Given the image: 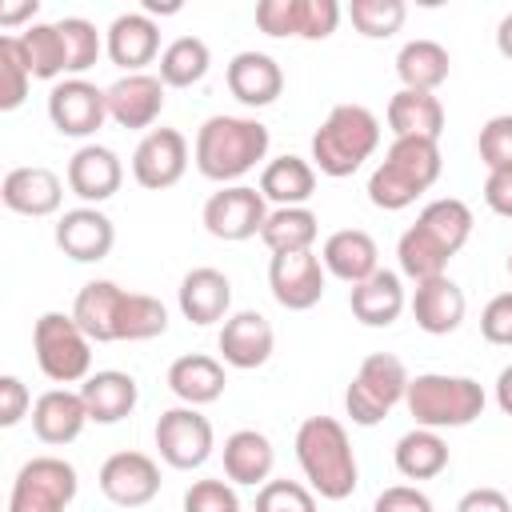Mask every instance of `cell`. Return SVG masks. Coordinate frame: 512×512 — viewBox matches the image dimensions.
Masks as SVG:
<instances>
[{"label": "cell", "mask_w": 512, "mask_h": 512, "mask_svg": "<svg viewBox=\"0 0 512 512\" xmlns=\"http://www.w3.org/2000/svg\"><path fill=\"white\" fill-rule=\"evenodd\" d=\"M472 236V208L456 196H440L432 204L420 208L416 224L404 228L396 256H400V272L408 280H432L448 272V260L468 244Z\"/></svg>", "instance_id": "cell-1"}, {"label": "cell", "mask_w": 512, "mask_h": 512, "mask_svg": "<svg viewBox=\"0 0 512 512\" xmlns=\"http://www.w3.org/2000/svg\"><path fill=\"white\" fill-rule=\"evenodd\" d=\"M296 464L320 500H348L360 484L348 428L336 416H308L296 428Z\"/></svg>", "instance_id": "cell-2"}, {"label": "cell", "mask_w": 512, "mask_h": 512, "mask_svg": "<svg viewBox=\"0 0 512 512\" xmlns=\"http://www.w3.org/2000/svg\"><path fill=\"white\" fill-rule=\"evenodd\" d=\"M268 144L272 136L256 116H208L196 128L192 160L204 180H216L228 188L268 156Z\"/></svg>", "instance_id": "cell-3"}, {"label": "cell", "mask_w": 512, "mask_h": 512, "mask_svg": "<svg viewBox=\"0 0 512 512\" xmlns=\"http://www.w3.org/2000/svg\"><path fill=\"white\" fill-rule=\"evenodd\" d=\"M444 172V156H440V140H420V136H400L388 144L384 160L372 168L368 176V200L380 212H400L408 204H416V196H424Z\"/></svg>", "instance_id": "cell-4"}, {"label": "cell", "mask_w": 512, "mask_h": 512, "mask_svg": "<svg viewBox=\"0 0 512 512\" xmlns=\"http://www.w3.org/2000/svg\"><path fill=\"white\" fill-rule=\"evenodd\" d=\"M484 388L472 376H448V372H420L408 380L404 408L416 420V428H468L472 420L484 416Z\"/></svg>", "instance_id": "cell-5"}, {"label": "cell", "mask_w": 512, "mask_h": 512, "mask_svg": "<svg viewBox=\"0 0 512 512\" xmlns=\"http://www.w3.org/2000/svg\"><path fill=\"white\" fill-rule=\"evenodd\" d=\"M380 148V120L364 104H336L312 132V168L340 180Z\"/></svg>", "instance_id": "cell-6"}, {"label": "cell", "mask_w": 512, "mask_h": 512, "mask_svg": "<svg viewBox=\"0 0 512 512\" xmlns=\"http://www.w3.org/2000/svg\"><path fill=\"white\" fill-rule=\"evenodd\" d=\"M408 380L412 376H408L400 356H392V352L364 356L356 376H352V384H348V392H344V408H348L352 424H360V428L380 424L396 404H404Z\"/></svg>", "instance_id": "cell-7"}, {"label": "cell", "mask_w": 512, "mask_h": 512, "mask_svg": "<svg viewBox=\"0 0 512 512\" xmlns=\"http://www.w3.org/2000/svg\"><path fill=\"white\" fill-rule=\"evenodd\" d=\"M36 364L52 384H84L92 376V340L72 320V312H44L32 328Z\"/></svg>", "instance_id": "cell-8"}, {"label": "cell", "mask_w": 512, "mask_h": 512, "mask_svg": "<svg viewBox=\"0 0 512 512\" xmlns=\"http://www.w3.org/2000/svg\"><path fill=\"white\" fill-rule=\"evenodd\" d=\"M76 468L64 456H32L20 464L12 492H8V512H68L76 500Z\"/></svg>", "instance_id": "cell-9"}, {"label": "cell", "mask_w": 512, "mask_h": 512, "mask_svg": "<svg viewBox=\"0 0 512 512\" xmlns=\"http://www.w3.org/2000/svg\"><path fill=\"white\" fill-rule=\"evenodd\" d=\"M156 452L168 468H180V472H192L200 468L212 448H216V432H212V420L192 408V404H180V408H168L160 412L156 420Z\"/></svg>", "instance_id": "cell-10"}, {"label": "cell", "mask_w": 512, "mask_h": 512, "mask_svg": "<svg viewBox=\"0 0 512 512\" xmlns=\"http://www.w3.org/2000/svg\"><path fill=\"white\" fill-rule=\"evenodd\" d=\"M48 120L60 136L72 140H88L104 128L108 120V88H96L84 76H68L60 84H52L48 92Z\"/></svg>", "instance_id": "cell-11"}, {"label": "cell", "mask_w": 512, "mask_h": 512, "mask_svg": "<svg viewBox=\"0 0 512 512\" xmlns=\"http://www.w3.org/2000/svg\"><path fill=\"white\" fill-rule=\"evenodd\" d=\"M340 24L336 0H260L256 4V28L276 40H328Z\"/></svg>", "instance_id": "cell-12"}, {"label": "cell", "mask_w": 512, "mask_h": 512, "mask_svg": "<svg viewBox=\"0 0 512 512\" xmlns=\"http://www.w3.org/2000/svg\"><path fill=\"white\" fill-rule=\"evenodd\" d=\"M200 220H204L208 236H216L224 244H240V240L260 236V228L268 220V200L260 196V188L228 184V188H220V192L208 196Z\"/></svg>", "instance_id": "cell-13"}, {"label": "cell", "mask_w": 512, "mask_h": 512, "mask_svg": "<svg viewBox=\"0 0 512 512\" xmlns=\"http://www.w3.org/2000/svg\"><path fill=\"white\" fill-rule=\"evenodd\" d=\"M188 172V140L176 128H152L140 136L132 152V180L148 192H164L180 184Z\"/></svg>", "instance_id": "cell-14"}, {"label": "cell", "mask_w": 512, "mask_h": 512, "mask_svg": "<svg viewBox=\"0 0 512 512\" xmlns=\"http://www.w3.org/2000/svg\"><path fill=\"white\" fill-rule=\"evenodd\" d=\"M96 484L116 508H144L160 496V464L148 452H112L100 464Z\"/></svg>", "instance_id": "cell-15"}, {"label": "cell", "mask_w": 512, "mask_h": 512, "mask_svg": "<svg viewBox=\"0 0 512 512\" xmlns=\"http://www.w3.org/2000/svg\"><path fill=\"white\" fill-rule=\"evenodd\" d=\"M268 288L280 308L308 312L324 296V260L312 252H276L268 260Z\"/></svg>", "instance_id": "cell-16"}, {"label": "cell", "mask_w": 512, "mask_h": 512, "mask_svg": "<svg viewBox=\"0 0 512 512\" xmlns=\"http://www.w3.org/2000/svg\"><path fill=\"white\" fill-rule=\"evenodd\" d=\"M0 200L16 216H32V220L56 216L60 204H64V180L44 164H24V168H12L4 176Z\"/></svg>", "instance_id": "cell-17"}, {"label": "cell", "mask_w": 512, "mask_h": 512, "mask_svg": "<svg viewBox=\"0 0 512 512\" xmlns=\"http://www.w3.org/2000/svg\"><path fill=\"white\" fill-rule=\"evenodd\" d=\"M220 356L228 368H240V372H252V368H264L272 360V348H276V332L268 324V316H260L256 308H244V312H232L220 328Z\"/></svg>", "instance_id": "cell-18"}, {"label": "cell", "mask_w": 512, "mask_h": 512, "mask_svg": "<svg viewBox=\"0 0 512 512\" xmlns=\"http://www.w3.org/2000/svg\"><path fill=\"white\" fill-rule=\"evenodd\" d=\"M116 244V228L112 220L92 208V204H80V208H68L60 220H56V248L76 260V264H96L112 252Z\"/></svg>", "instance_id": "cell-19"}, {"label": "cell", "mask_w": 512, "mask_h": 512, "mask_svg": "<svg viewBox=\"0 0 512 512\" xmlns=\"http://www.w3.org/2000/svg\"><path fill=\"white\" fill-rule=\"evenodd\" d=\"M104 52L112 64L128 72H144V64L160 60V24L148 12H120L104 32Z\"/></svg>", "instance_id": "cell-20"}, {"label": "cell", "mask_w": 512, "mask_h": 512, "mask_svg": "<svg viewBox=\"0 0 512 512\" xmlns=\"http://www.w3.org/2000/svg\"><path fill=\"white\" fill-rule=\"evenodd\" d=\"M164 112V80L152 72H128L116 84H108V116L120 128H148Z\"/></svg>", "instance_id": "cell-21"}, {"label": "cell", "mask_w": 512, "mask_h": 512, "mask_svg": "<svg viewBox=\"0 0 512 512\" xmlns=\"http://www.w3.org/2000/svg\"><path fill=\"white\" fill-rule=\"evenodd\" d=\"M68 188L84 200V204H104V200H112L116 192H120V184H124V164H120V156L112 152V148H104V144H84V148H76L72 152V160H68Z\"/></svg>", "instance_id": "cell-22"}, {"label": "cell", "mask_w": 512, "mask_h": 512, "mask_svg": "<svg viewBox=\"0 0 512 512\" xmlns=\"http://www.w3.org/2000/svg\"><path fill=\"white\" fill-rule=\"evenodd\" d=\"M224 80H228V92H232L244 108H268V104H276L280 92H284V68H280L268 52H256V48L236 52V56L228 60Z\"/></svg>", "instance_id": "cell-23"}, {"label": "cell", "mask_w": 512, "mask_h": 512, "mask_svg": "<svg viewBox=\"0 0 512 512\" xmlns=\"http://www.w3.org/2000/svg\"><path fill=\"white\" fill-rule=\"evenodd\" d=\"M464 312H468V300H464V288L444 272V276H432V280H420L416 292H412V316H416V328L428 332V336H448L464 324Z\"/></svg>", "instance_id": "cell-24"}, {"label": "cell", "mask_w": 512, "mask_h": 512, "mask_svg": "<svg viewBox=\"0 0 512 512\" xmlns=\"http://www.w3.org/2000/svg\"><path fill=\"white\" fill-rule=\"evenodd\" d=\"M88 424V404L80 396V388H48L44 396H36L32 404V432L40 444H72Z\"/></svg>", "instance_id": "cell-25"}, {"label": "cell", "mask_w": 512, "mask_h": 512, "mask_svg": "<svg viewBox=\"0 0 512 512\" xmlns=\"http://www.w3.org/2000/svg\"><path fill=\"white\" fill-rule=\"evenodd\" d=\"M404 304H408L404 280H400V272H388V268H380L368 280H360V284L348 288V308H352V316L364 328H388V324H396L400 312H404Z\"/></svg>", "instance_id": "cell-26"}, {"label": "cell", "mask_w": 512, "mask_h": 512, "mask_svg": "<svg viewBox=\"0 0 512 512\" xmlns=\"http://www.w3.org/2000/svg\"><path fill=\"white\" fill-rule=\"evenodd\" d=\"M180 312L188 324H216V320H228V308H232V280L220 272V268H192L184 280H180Z\"/></svg>", "instance_id": "cell-27"}, {"label": "cell", "mask_w": 512, "mask_h": 512, "mask_svg": "<svg viewBox=\"0 0 512 512\" xmlns=\"http://www.w3.org/2000/svg\"><path fill=\"white\" fill-rule=\"evenodd\" d=\"M320 260H324V272H332L344 284H360L372 272H380V248H376V240L364 228L332 232L324 240V248H320Z\"/></svg>", "instance_id": "cell-28"}, {"label": "cell", "mask_w": 512, "mask_h": 512, "mask_svg": "<svg viewBox=\"0 0 512 512\" xmlns=\"http://www.w3.org/2000/svg\"><path fill=\"white\" fill-rule=\"evenodd\" d=\"M224 384H228L224 360H216L208 352H184V356H176L168 364V388H172V396L184 400V404H192V408L220 400L224 396Z\"/></svg>", "instance_id": "cell-29"}, {"label": "cell", "mask_w": 512, "mask_h": 512, "mask_svg": "<svg viewBox=\"0 0 512 512\" xmlns=\"http://www.w3.org/2000/svg\"><path fill=\"white\" fill-rule=\"evenodd\" d=\"M272 468H276V448L264 432L256 428H236L228 440H224V476L232 484H268L272 480Z\"/></svg>", "instance_id": "cell-30"}, {"label": "cell", "mask_w": 512, "mask_h": 512, "mask_svg": "<svg viewBox=\"0 0 512 512\" xmlns=\"http://www.w3.org/2000/svg\"><path fill=\"white\" fill-rule=\"evenodd\" d=\"M80 396L88 404V420H96V424H120L124 416H132V408L140 400V388H136V380L128 372L104 368V372H92L80 384Z\"/></svg>", "instance_id": "cell-31"}, {"label": "cell", "mask_w": 512, "mask_h": 512, "mask_svg": "<svg viewBox=\"0 0 512 512\" xmlns=\"http://www.w3.org/2000/svg\"><path fill=\"white\" fill-rule=\"evenodd\" d=\"M388 128H392V140H400V136L440 140V132H444V104H440V96L436 92L400 88L388 100Z\"/></svg>", "instance_id": "cell-32"}, {"label": "cell", "mask_w": 512, "mask_h": 512, "mask_svg": "<svg viewBox=\"0 0 512 512\" xmlns=\"http://www.w3.org/2000/svg\"><path fill=\"white\" fill-rule=\"evenodd\" d=\"M316 192V168L304 156H276L260 172V196L276 208H304Z\"/></svg>", "instance_id": "cell-33"}, {"label": "cell", "mask_w": 512, "mask_h": 512, "mask_svg": "<svg viewBox=\"0 0 512 512\" xmlns=\"http://www.w3.org/2000/svg\"><path fill=\"white\" fill-rule=\"evenodd\" d=\"M124 288L116 280H88L76 300H72V320L84 328V336L92 344H112V324H116V308H120Z\"/></svg>", "instance_id": "cell-34"}, {"label": "cell", "mask_w": 512, "mask_h": 512, "mask_svg": "<svg viewBox=\"0 0 512 512\" xmlns=\"http://www.w3.org/2000/svg\"><path fill=\"white\" fill-rule=\"evenodd\" d=\"M452 72V56L444 44L436 40H408L396 52V76L400 88H416V92H436Z\"/></svg>", "instance_id": "cell-35"}, {"label": "cell", "mask_w": 512, "mask_h": 512, "mask_svg": "<svg viewBox=\"0 0 512 512\" xmlns=\"http://www.w3.org/2000/svg\"><path fill=\"white\" fill-rule=\"evenodd\" d=\"M392 460H396V472L404 480H432L448 468V444L432 428H412L396 440Z\"/></svg>", "instance_id": "cell-36"}, {"label": "cell", "mask_w": 512, "mask_h": 512, "mask_svg": "<svg viewBox=\"0 0 512 512\" xmlns=\"http://www.w3.org/2000/svg\"><path fill=\"white\" fill-rule=\"evenodd\" d=\"M164 332H168V308L148 292H128L124 288L120 308H116V324H112V344L116 340L140 344V340H156Z\"/></svg>", "instance_id": "cell-37"}, {"label": "cell", "mask_w": 512, "mask_h": 512, "mask_svg": "<svg viewBox=\"0 0 512 512\" xmlns=\"http://www.w3.org/2000/svg\"><path fill=\"white\" fill-rule=\"evenodd\" d=\"M316 236H320V220L312 208H272L260 228V240L272 256L276 252H312Z\"/></svg>", "instance_id": "cell-38"}, {"label": "cell", "mask_w": 512, "mask_h": 512, "mask_svg": "<svg viewBox=\"0 0 512 512\" xmlns=\"http://www.w3.org/2000/svg\"><path fill=\"white\" fill-rule=\"evenodd\" d=\"M16 44H20V56L32 72V80H56L68 72V60H64V40H60V28L56 24H28L24 32H16Z\"/></svg>", "instance_id": "cell-39"}, {"label": "cell", "mask_w": 512, "mask_h": 512, "mask_svg": "<svg viewBox=\"0 0 512 512\" xmlns=\"http://www.w3.org/2000/svg\"><path fill=\"white\" fill-rule=\"evenodd\" d=\"M212 68V52L200 36H176L172 44H164L160 52V80L164 88H192L208 76Z\"/></svg>", "instance_id": "cell-40"}, {"label": "cell", "mask_w": 512, "mask_h": 512, "mask_svg": "<svg viewBox=\"0 0 512 512\" xmlns=\"http://www.w3.org/2000/svg\"><path fill=\"white\" fill-rule=\"evenodd\" d=\"M404 16H408V4L404 0H352L348 4V20L360 36L368 40H388L404 28Z\"/></svg>", "instance_id": "cell-41"}, {"label": "cell", "mask_w": 512, "mask_h": 512, "mask_svg": "<svg viewBox=\"0 0 512 512\" xmlns=\"http://www.w3.org/2000/svg\"><path fill=\"white\" fill-rule=\"evenodd\" d=\"M56 28H60V40H64L68 76L88 72L100 60V52H104V36L96 32V24L84 20V16H64V20H56Z\"/></svg>", "instance_id": "cell-42"}, {"label": "cell", "mask_w": 512, "mask_h": 512, "mask_svg": "<svg viewBox=\"0 0 512 512\" xmlns=\"http://www.w3.org/2000/svg\"><path fill=\"white\" fill-rule=\"evenodd\" d=\"M32 72L20 56L16 36H0V112H16L28 100Z\"/></svg>", "instance_id": "cell-43"}, {"label": "cell", "mask_w": 512, "mask_h": 512, "mask_svg": "<svg viewBox=\"0 0 512 512\" xmlns=\"http://www.w3.org/2000/svg\"><path fill=\"white\" fill-rule=\"evenodd\" d=\"M256 512H316V492L300 480H268L256 492Z\"/></svg>", "instance_id": "cell-44"}, {"label": "cell", "mask_w": 512, "mask_h": 512, "mask_svg": "<svg viewBox=\"0 0 512 512\" xmlns=\"http://www.w3.org/2000/svg\"><path fill=\"white\" fill-rule=\"evenodd\" d=\"M476 148H480V160H484V168H488V172L512 168V112L492 116V120L480 128Z\"/></svg>", "instance_id": "cell-45"}, {"label": "cell", "mask_w": 512, "mask_h": 512, "mask_svg": "<svg viewBox=\"0 0 512 512\" xmlns=\"http://www.w3.org/2000/svg\"><path fill=\"white\" fill-rule=\"evenodd\" d=\"M184 512H240L232 480H192L184 492Z\"/></svg>", "instance_id": "cell-46"}, {"label": "cell", "mask_w": 512, "mask_h": 512, "mask_svg": "<svg viewBox=\"0 0 512 512\" xmlns=\"http://www.w3.org/2000/svg\"><path fill=\"white\" fill-rule=\"evenodd\" d=\"M480 336L488 344H500V348H512V292H500L484 304L480 312Z\"/></svg>", "instance_id": "cell-47"}, {"label": "cell", "mask_w": 512, "mask_h": 512, "mask_svg": "<svg viewBox=\"0 0 512 512\" xmlns=\"http://www.w3.org/2000/svg\"><path fill=\"white\" fill-rule=\"evenodd\" d=\"M372 512H436V508H432L428 492H420L416 484H392L376 496Z\"/></svg>", "instance_id": "cell-48"}, {"label": "cell", "mask_w": 512, "mask_h": 512, "mask_svg": "<svg viewBox=\"0 0 512 512\" xmlns=\"http://www.w3.org/2000/svg\"><path fill=\"white\" fill-rule=\"evenodd\" d=\"M32 408V396L20 376H0V428H16Z\"/></svg>", "instance_id": "cell-49"}, {"label": "cell", "mask_w": 512, "mask_h": 512, "mask_svg": "<svg viewBox=\"0 0 512 512\" xmlns=\"http://www.w3.org/2000/svg\"><path fill=\"white\" fill-rule=\"evenodd\" d=\"M484 204H488L496 216L512 220V168L488 172V180H484Z\"/></svg>", "instance_id": "cell-50"}, {"label": "cell", "mask_w": 512, "mask_h": 512, "mask_svg": "<svg viewBox=\"0 0 512 512\" xmlns=\"http://www.w3.org/2000/svg\"><path fill=\"white\" fill-rule=\"evenodd\" d=\"M456 512H512V500L500 488H472L456 500Z\"/></svg>", "instance_id": "cell-51"}, {"label": "cell", "mask_w": 512, "mask_h": 512, "mask_svg": "<svg viewBox=\"0 0 512 512\" xmlns=\"http://www.w3.org/2000/svg\"><path fill=\"white\" fill-rule=\"evenodd\" d=\"M36 12H40V4L36 0H20V4H0V24L4 28H16V24H36Z\"/></svg>", "instance_id": "cell-52"}, {"label": "cell", "mask_w": 512, "mask_h": 512, "mask_svg": "<svg viewBox=\"0 0 512 512\" xmlns=\"http://www.w3.org/2000/svg\"><path fill=\"white\" fill-rule=\"evenodd\" d=\"M496 408L504 416H512V364L500 368V376H496Z\"/></svg>", "instance_id": "cell-53"}, {"label": "cell", "mask_w": 512, "mask_h": 512, "mask_svg": "<svg viewBox=\"0 0 512 512\" xmlns=\"http://www.w3.org/2000/svg\"><path fill=\"white\" fill-rule=\"evenodd\" d=\"M496 48H500L504 60H512V12H504L500 24H496Z\"/></svg>", "instance_id": "cell-54"}, {"label": "cell", "mask_w": 512, "mask_h": 512, "mask_svg": "<svg viewBox=\"0 0 512 512\" xmlns=\"http://www.w3.org/2000/svg\"><path fill=\"white\" fill-rule=\"evenodd\" d=\"M508 276H512V252H508Z\"/></svg>", "instance_id": "cell-55"}]
</instances>
